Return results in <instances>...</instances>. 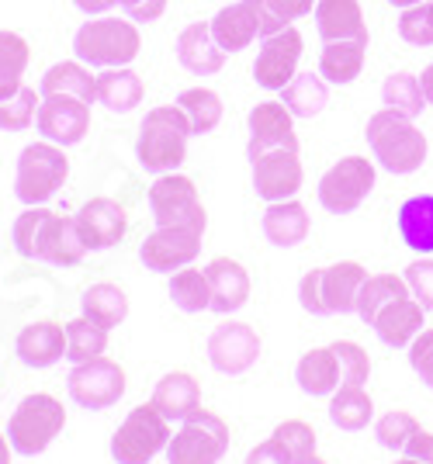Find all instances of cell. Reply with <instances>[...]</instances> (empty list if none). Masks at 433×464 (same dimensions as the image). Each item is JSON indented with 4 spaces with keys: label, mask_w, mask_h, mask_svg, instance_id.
<instances>
[{
    "label": "cell",
    "mask_w": 433,
    "mask_h": 464,
    "mask_svg": "<svg viewBox=\"0 0 433 464\" xmlns=\"http://www.w3.org/2000/svg\"><path fill=\"white\" fill-rule=\"evenodd\" d=\"M11 239L24 260H42L53 267H77L87 253L83 239H80L77 218L53 212L45 205H28L14 218Z\"/></svg>",
    "instance_id": "cell-1"
},
{
    "label": "cell",
    "mask_w": 433,
    "mask_h": 464,
    "mask_svg": "<svg viewBox=\"0 0 433 464\" xmlns=\"http://www.w3.org/2000/svg\"><path fill=\"white\" fill-rule=\"evenodd\" d=\"M364 139H368V150L378 160V167L395 177L416 174L430 150L427 136L413 125V118L399 115L392 108H381L368 118Z\"/></svg>",
    "instance_id": "cell-2"
},
{
    "label": "cell",
    "mask_w": 433,
    "mask_h": 464,
    "mask_svg": "<svg viewBox=\"0 0 433 464\" xmlns=\"http://www.w3.org/2000/svg\"><path fill=\"white\" fill-rule=\"evenodd\" d=\"M188 139H191V121L178 104H159L153 111H146L136 139L139 167L153 174L178 170L188 156Z\"/></svg>",
    "instance_id": "cell-3"
},
{
    "label": "cell",
    "mask_w": 433,
    "mask_h": 464,
    "mask_svg": "<svg viewBox=\"0 0 433 464\" xmlns=\"http://www.w3.org/2000/svg\"><path fill=\"white\" fill-rule=\"evenodd\" d=\"M364 281L368 271L357 260L315 267L298 281V305L309 315H351L357 312V295Z\"/></svg>",
    "instance_id": "cell-4"
},
{
    "label": "cell",
    "mask_w": 433,
    "mask_h": 464,
    "mask_svg": "<svg viewBox=\"0 0 433 464\" xmlns=\"http://www.w3.org/2000/svg\"><path fill=\"white\" fill-rule=\"evenodd\" d=\"M142 49V35L132 21L98 14V18L83 21L73 35V56L87 66H132Z\"/></svg>",
    "instance_id": "cell-5"
},
{
    "label": "cell",
    "mask_w": 433,
    "mask_h": 464,
    "mask_svg": "<svg viewBox=\"0 0 433 464\" xmlns=\"http://www.w3.org/2000/svg\"><path fill=\"white\" fill-rule=\"evenodd\" d=\"M63 426H66V409L60 399L49 392H35V395H24L14 406L11 420H7V440L21 458H39L53 447Z\"/></svg>",
    "instance_id": "cell-6"
},
{
    "label": "cell",
    "mask_w": 433,
    "mask_h": 464,
    "mask_svg": "<svg viewBox=\"0 0 433 464\" xmlns=\"http://www.w3.org/2000/svg\"><path fill=\"white\" fill-rule=\"evenodd\" d=\"M229 423L212 409H195L180 420L178 433L167 444V464H218L229 454Z\"/></svg>",
    "instance_id": "cell-7"
},
{
    "label": "cell",
    "mask_w": 433,
    "mask_h": 464,
    "mask_svg": "<svg viewBox=\"0 0 433 464\" xmlns=\"http://www.w3.org/2000/svg\"><path fill=\"white\" fill-rule=\"evenodd\" d=\"M170 437H174L170 433V420L153 402H142L111 433V447L108 450H111L115 464H149L157 454L167 450Z\"/></svg>",
    "instance_id": "cell-8"
},
{
    "label": "cell",
    "mask_w": 433,
    "mask_h": 464,
    "mask_svg": "<svg viewBox=\"0 0 433 464\" xmlns=\"http://www.w3.org/2000/svg\"><path fill=\"white\" fill-rule=\"evenodd\" d=\"M70 177V160L56 142H32L18 156L14 170V194L24 205H45L53 194L60 191Z\"/></svg>",
    "instance_id": "cell-9"
},
{
    "label": "cell",
    "mask_w": 433,
    "mask_h": 464,
    "mask_svg": "<svg viewBox=\"0 0 433 464\" xmlns=\"http://www.w3.org/2000/svg\"><path fill=\"white\" fill-rule=\"evenodd\" d=\"M374 191V163L368 156H343L319 177V205L330 215L357 212Z\"/></svg>",
    "instance_id": "cell-10"
},
{
    "label": "cell",
    "mask_w": 433,
    "mask_h": 464,
    "mask_svg": "<svg viewBox=\"0 0 433 464\" xmlns=\"http://www.w3.org/2000/svg\"><path fill=\"white\" fill-rule=\"evenodd\" d=\"M149 212L157 226H178V229H208V215L197 198V188L184 174H159L149 188Z\"/></svg>",
    "instance_id": "cell-11"
},
{
    "label": "cell",
    "mask_w": 433,
    "mask_h": 464,
    "mask_svg": "<svg viewBox=\"0 0 433 464\" xmlns=\"http://www.w3.org/2000/svg\"><path fill=\"white\" fill-rule=\"evenodd\" d=\"M129 388V378H125V368L111 357H94V361H83V364H73L70 378H66V392L70 399L77 402L80 409H91V412H101V409L119 406V399Z\"/></svg>",
    "instance_id": "cell-12"
},
{
    "label": "cell",
    "mask_w": 433,
    "mask_h": 464,
    "mask_svg": "<svg viewBox=\"0 0 433 464\" xmlns=\"http://www.w3.org/2000/svg\"><path fill=\"white\" fill-rule=\"evenodd\" d=\"M208 361L218 374H229L239 378L254 368L260 361V336L250 323H239V319H226L212 329L208 336Z\"/></svg>",
    "instance_id": "cell-13"
},
{
    "label": "cell",
    "mask_w": 433,
    "mask_h": 464,
    "mask_svg": "<svg viewBox=\"0 0 433 464\" xmlns=\"http://www.w3.org/2000/svg\"><path fill=\"white\" fill-rule=\"evenodd\" d=\"M35 129L45 142L56 146H80L87 132H91V104L70 94H49L42 97L39 115H35Z\"/></svg>",
    "instance_id": "cell-14"
},
{
    "label": "cell",
    "mask_w": 433,
    "mask_h": 464,
    "mask_svg": "<svg viewBox=\"0 0 433 464\" xmlns=\"http://www.w3.org/2000/svg\"><path fill=\"white\" fill-rule=\"evenodd\" d=\"M305 39L295 24H288L284 32L267 35L260 42V53L254 63V80L264 91H284L298 73V59H302Z\"/></svg>",
    "instance_id": "cell-15"
},
{
    "label": "cell",
    "mask_w": 433,
    "mask_h": 464,
    "mask_svg": "<svg viewBox=\"0 0 433 464\" xmlns=\"http://www.w3.org/2000/svg\"><path fill=\"white\" fill-rule=\"evenodd\" d=\"M201 236L197 229H178V226H157L142 239L139 260L146 264V271L174 274L188 264H195L201 253Z\"/></svg>",
    "instance_id": "cell-16"
},
{
    "label": "cell",
    "mask_w": 433,
    "mask_h": 464,
    "mask_svg": "<svg viewBox=\"0 0 433 464\" xmlns=\"http://www.w3.org/2000/svg\"><path fill=\"white\" fill-rule=\"evenodd\" d=\"M250 167H254V191L271 205V201H288L302 191V160L298 150H267V153L250 156Z\"/></svg>",
    "instance_id": "cell-17"
},
{
    "label": "cell",
    "mask_w": 433,
    "mask_h": 464,
    "mask_svg": "<svg viewBox=\"0 0 433 464\" xmlns=\"http://www.w3.org/2000/svg\"><path fill=\"white\" fill-rule=\"evenodd\" d=\"M77 218L80 239L87 250H108V246H119L129 232V215L121 208L115 198H91L80 205Z\"/></svg>",
    "instance_id": "cell-18"
},
{
    "label": "cell",
    "mask_w": 433,
    "mask_h": 464,
    "mask_svg": "<svg viewBox=\"0 0 433 464\" xmlns=\"http://www.w3.org/2000/svg\"><path fill=\"white\" fill-rule=\"evenodd\" d=\"M246 125H250L246 156L267 153V150H298L295 115L281 101H260L246 115Z\"/></svg>",
    "instance_id": "cell-19"
},
{
    "label": "cell",
    "mask_w": 433,
    "mask_h": 464,
    "mask_svg": "<svg viewBox=\"0 0 433 464\" xmlns=\"http://www.w3.org/2000/svg\"><path fill=\"white\" fill-rule=\"evenodd\" d=\"M14 353L28 368H53L66 357V323L56 319H35L18 333Z\"/></svg>",
    "instance_id": "cell-20"
},
{
    "label": "cell",
    "mask_w": 433,
    "mask_h": 464,
    "mask_svg": "<svg viewBox=\"0 0 433 464\" xmlns=\"http://www.w3.org/2000/svg\"><path fill=\"white\" fill-rule=\"evenodd\" d=\"M174 53H178L180 66H184L188 73H195V77H216L218 70L226 66V53L218 49L208 21L188 24L178 35V42H174Z\"/></svg>",
    "instance_id": "cell-21"
},
{
    "label": "cell",
    "mask_w": 433,
    "mask_h": 464,
    "mask_svg": "<svg viewBox=\"0 0 433 464\" xmlns=\"http://www.w3.org/2000/svg\"><path fill=\"white\" fill-rule=\"evenodd\" d=\"M208 285H212V312L233 315L250 302V274L233 256H216L208 260Z\"/></svg>",
    "instance_id": "cell-22"
},
{
    "label": "cell",
    "mask_w": 433,
    "mask_h": 464,
    "mask_svg": "<svg viewBox=\"0 0 433 464\" xmlns=\"http://www.w3.org/2000/svg\"><path fill=\"white\" fill-rule=\"evenodd\" d=\"M423 315H427V309L416 302L413 295H406V298H395L392 305H385V309L378 312L371 319V329L378 333V340H381L385 347L402 350L419 336Z\"/></svg>",
    "instance_id": "cell-23"
},
{
    "label": "cell",
    "mask_w": 433,
    "mask_h": 464,
    "mask_svg": "<svg viewBox=\"0 0 433 464\" xmlns=\"http://www.w3.org/2000/svg\"><path fill=\"white\" fill-rule=\"evenodd\" d=\"M315 32L322 42L368 39V24L361 0H315Z\"/></svg>",
    "instance_id": "cell-24"
},
{
    "label": "cell",
    "mask_w": 433,
    "mask_h": 464,
    "mask_svg": "<svg viewBox=\"0 0 433 464\" xmlns=\"http://www.w3.org/2000/svg\"><path fill=\"white\" fill-rule=\"evenodd\" d=\"M260 229L267 236V243H274L281 250L298 246V243H305V236L313 229L309 208H305L302 201H295V198H288V201H271V205L264 208Z\"/></svg>",
    "instance_id": "cell-25"
},
{
    "label": "cell",
    "mask_w": 433,
    "mask_h": 464,
    "mask_svg": "<svg viewBox=\"0 0 433 464\" xmlns=\"http://www.w3.org/2000/svg\"><path fill=\"white\" fill-rule=\"evenodd\" d=\"M208 24H212V35H216L222 53H243V49H250L256 42V35H260V21H256L254 0H239V4L222 7Z\"/></svg>",
    "instance_id": "cell-26"
},
{
    "label": "cell",
    "mask_w": 433,
    "mask_h": 464,
    "mask_svg": "<svg viewBox=\"0 0 433 464\" xmlns=\"http://www.w3.org/2000/svg\"><path fill=\"white\" fill-rule=\"evenodd\" d=\"M153 406L170 420V423H180L188 420L195 409H201V385H197L195 374L188 371H167L163 378L153 388Z\"/></svg>",
    "instance_id": "cell-27"
},
{
    "label": "cell",
    "mask_w": 433,
    "mask_h": 464,
    "mask_svg": "<svg viewBox=\"0 0 433 464\" xmlns=\"http://www.w3.org/2000/svg\"><path fill=\"white\" fill-rule=\"evenodd\" d=\"M368 59V39H343V42H326L319 53V77L336 87H347L361 77Z\"/></svg>",
    "instance_id": "cell-28"
},
{
    "label": "cell",
    "mask_w": 433,
    "mask_h": 464,
    "mask_svg": "<svg viewBox=\"0 0 433 464\" xmlns=\"http://www.w3.org/2000/svg\"><path fill=\"white\" fill-rule=\"evenodd\" d=\"M295 382L313 399L333 395L336 388L343 385V371H340L333 347H313L309 353H302V361L295 368Z\"/></svg>",
    "instance_id": "cell-29"
},
{
    "label": "cell",
    "mask_w": 433,
    "mask_h": 464,
    "mask_svg": "<svg viewBox=\"0 0 433 464\" xmlns=\"http://www.w3.org/2000/svg\"><path fill=\"white\" fill-rule=\"evenodd\" d=\"M402 243L419 256H433V194H413L395 215Z\"/></svg>",
    "instance_id": "cell-30"
},
{
    "label": "cell",
    "mask_w": 433,
    "mask_h": 464,
    "mask_svg": "<svg viewBox=\"0 0 433 464\" xmlns=\"http://www.w3.org/2000/svg\"><path fill=\"white\" fill-rule=\"evenodd\" d=\"M39 94L42 97L70 94V97L87 101V104H94V101H98V77L91 73L87 63H80V59H63V63L49 66V70L42 73Z\"/></svg>",
    "instance_id": "cell-31"
},
{
    "label": "cell",
    "mask_w": 433,
    "mask_h": 464,
    "mask_svg": "<svg viewBox=\"0 0 433 464\" xmlns=\"http://www.w3.org/2000/svg\"><path fill=\"white\" fill-rule=\"evenodd\" d=\"M142 94H146V83L132 66H111L98 73V104H104L115 115L136 111Z\"/></svg>",
    "instance_id": "cell-32"
},
{
    "label": "cell",
    "mask_w": 433,
    "mask_h": 464,
    "mask_svg": "<svg viewBox=\"0 0 433 464\" xmlns=\"http://www.w3.org/2000/svg\"><path fill=\"white\" fill-rule=\"evenodd\" d=\"M330 423L347 433H361L374 423V402L364 385H340L330 395Z\"/></svg>",
    "instance_id": "cell-33"
},
{
    "label": "cell",
    "mask_w": 433,
    "mask_h": 464,
    "mask_svg": "<svg viewBox=\"0 0 433 464\" xmlns=\"http://www.w3.org/2000/svg\"><path fill=\"white\" fill-rule=\"evenodd\" d=\"M80 315H87L91 323H98L104 329H115L129 319V295L119 285H91L80 295Z\"/></svg>",
    "instance_id": "cell-34"
},
{
    "label": "cell",
    "mask_w": 433,
    "mask_h": 464,
    "mask_svg": "<svg viewBox=\"0 0 433 464\" xmlns=\"http://www.w3.org/2000/svg\"><path fill=\"white\" fill-rule=\"evenodd\" d=\"M28 63H32V45H28V39L18 35V32L0 28V101L14 97L24 87L21 77H24Z\"/></svg>",
    "instance_id": "cell-35"
},
{
    "label": "cell",
    "mask_w": 433,
    "mask_h": 464,
    "mask_svg": "<svg viewBox=\"0 0 433 464\" xmlns=\"http://www.w3.org/2000/svg\"><path fill=\"white\" fill-rule=\"evenodd\" d=\"M281 104L292 111L295 118H315L322 115V108L330 104V91H326V80L319 73H295V80L281 91Z\"/></svg>",
    "instance_id": "cell-36"
},
{
    "label": "cell",
    "mask_w": 433,
    "mask_h": 464,
    "mask_svg": "<svg viewBox=\"0 0 433 464\" xmlns=\"http://www.w3.org/2000/svg\"><path fill=\"white\" fill-rule=\"evenodd\" d=\"M170 302L180 312L195 315V312H212V285H208V274L188 264L180 271L170 274Z\"/></svg>",
    "instance_id": "cell-37"
},
{
    "label": "cell",
    "mask_w": 433,
    "mask_h": 464,
    "mask_svg": "<svg viewBox=\"0 0 433 464\" xmlns=\"http://www.w3.org/2000/svg\"><path fill=\"white\" fill-rule=\"evenodd\" d=\"M406 295H413V291H409L402 274H368V281L361 285V295H357V315L371 326L378 312L392 305L395 298H406Z\"/></svg>",
    "instance_id": "cell-38"
},
{
    "label": "cell",
    "mask_w": 433,
    "mask_h": 464,
    "mask_svg": "<svg viewBox=\"0 0 433 464\" xmlns=\"http://www.w3.org/2000/svg\"><path fill=\"white\" fill-rule=\"evenodd\" d=\"M178 108L188 115V121H191V136H208V132H216L222 115H226L222 97H218L212 87H188V91H180Z\"/></svg>",
    "instance_id": "cell-39"
},
{
    "label": "cell",
    "mask_w": 433,
    "mask_h": 464,
    "mask_svg": "<svg viewBox=\"0 0 433 464\" xmlns=\"http://www.w3.org/2000/svg\"><path fill=\"white\" fill-rule=\"evenodd\" d=\"M108 333L111 329L91 323L87 315H77L66 323V361L70 364H83V361H94L108 350Z\"/></svg>",
    "instance_id": "cell-40"
},
{
    "label": "cell",
    "mask_w": 433,
    "mask_h": 464,
    "mask_svg": "<svg viewBox=\"0 0 433 464\" xmlns=\"http://www.w3.org/2000/svg\"><path fill=\"white\" fill-rule=\"evenodd\" d=\"M381 101H385V108H392V111H399V115H406V118L423 115V108H427L419 77L409 73V70H399V73H392V77L385 80Z\"/></svg>",
    "instance_id": "cell-41"
},
{
    "label": "cell",
    "mask_w": 433,
    "mask_h": 464,
    "mask_svg": "<svg viewBox=\"0 0 433 464\" xmlns=\"http://www.w3.org/2000/svg\"><path fill=\"white\" fill-rule=\"evenodd\" d=\"M256 21H260V39L284 32L292 21L305 18L315 11V0H254Z\"/></svg>",
    "instance_id": "cell-42"
},
{
    "label": "cell",
    "mask_w": 433,
    "mask_h": 464,
    "mask_svg": "<svg viewBox=\"0 0 433 464\" xmlns=\"http://www.w3.org/2000/svg\"><path fill=\"white\" fill-rule=\"evenodd\" d=\"M42 94L35 87H21L14 97L0 101V132H24L39 115Z\"/></svg>",
    "instance_id": "cell-43"
},
{
    "label": "cell",
    "mask_w": 433,
    "mask_h": 464,
    "mask_svg": "<svg viewBox=\"0 0 433 464\" xmlns=\"http://www.w3.org/2000/svg\"><path fill=\"white\" fill-rule=\"evenodd\" d=\"M419 430V420L406 409H392L385 416L374 420V437L378 444L389 447V450H406V444L413 440V433Z\"/></svg>",
    "instance_id": "cell-44"
},
{
    "label": "cell",
    "mask_w": 433,
    "mask_h": 464,
    "mask_svg": "<svg viewBox=\"0 0 433 464\" xmlns=\"http://www.w3.org/2000/svg\"><path fill=\"white\" fill-rule=\"evenodd\" d=\"M330 347H333L340 371H343V385H368V378H371V357H368V350L361 347V343H354V340H336Z\"/></svg>",
    "instance_id": "cell-45"
},
{
    "label": "cell",
    "mask_w": 433,
    "mask_h": 464,
    "mask_svg": "<svg viewBox=\"0 0 433 464\" xmlns=\"http://www.w3.org/2000/svg\"><path fill=\"white\" fill-rule=\"evenodd\" d=\"M274 437L292 450V458H295V461L315 454V430L305 423V420H284V423H277Z\"/></svg>",
    "instance_id": "cell-46"
},
{
    "label": "cell",
    "mask_w": 433,
    "mask_h": 464,
    "mask_svg": "<svg viewBox=\"0 0 433 464\" xmlns=\"http://www.w3.org/2000/svg\"><path fill=\"white\" fill-rule=\"evenodd\" d=\"M399 35H402V42H409V45H433V28H430V18H427V4L402 7Z\"/></svg>",
    "instance_id": "cell-47"
},
{
    "label": "cell",
    "mask_w": 433,
    "mask_h": 464,
    "mask_svg": "<svg viewBox=\"0 0 433 464\" xmlns=\"http://www.w3.org/2000/svg\"><path fill=\"white\" fill-rule=\"evenodd\" d=\"M406 285L413 291V298L427 312H433V256H419L406 267Z\"/></svg>",
    "instance_id": "cell-48"
},
{
    "label": "cell",
    "mask_w": 433,
    "mask_h": 464,
    "mask_svg": "<svg viewBox=\"0 0 433 464\" xmlns=\"http://www.w3.org/2000/svg\"><path fill=\"white\" fill-rule=\"evenodd\" d=\"M409 368L427 388H433V329H419L413 343H409Z\"/></svg>",
    "instance_id": "cell-49"
},
{
    "label": "cell",
    "mask_w": 433,
    "mask_h": 464,
    "mask_svg": "<svg viewBox=\"0 0 433 464\" xmlns=\"http://www.w3.org/2000/svg\"><path fill=\"white\" fill-rule=\"evenodd\" d=\"M243 464H295V458H292V450L271 433L264 444H256L254 450L246 454V461Z\"/></svg>",
    "instance_id": "cell-50"
},
{
    "label": "cell",
    "mask_w": 433,
    "mask_h": 464,
    "mask_svg": "<svg viewBox=\"0 0 433 464\" xmlns=\"http://www.w3.org/2000/svg\"><path fill=\"white\" fill-rule=\"evenodd\" d=\"M115 4H119L132 21H139V24H153V21H159L163 11H167V0H115Z\"/></svg>",
    "instance_id": "cell-51"
},
{
    "label": "cell",
    "mask_w": 433,
    "mask_h": 464,
    "mask_svg": "<svg viewBox=\"0 0 433 464\" xmlns=\"http://www.w3.org/2000/svg\"><path fill=\"white\" fill-rule=\"evenodd\" d=\"M402 454H406V458H413V461H419V464H433V433L430 430H423V426H419Z\"/></svg>",
    "instance_id": "cell-52"
},
{
    "label": "cell",
    "mask_w": 433,
    "mask_h": 464,
    "mask_svg": "<svg viewBox=\"0 0 433 464\" xmlns=\"http://www.w3.org/2000/svg\"><path fill=\"white\" fill-rule=\"evenodd\" d=\"M73 7L83 11L87 18H98V14H108L115 7V0H73Z\"/></svg>",
    "instance_id": "cell-53"
},
{
    "label": "cell",
    "mask_w": 433,
    "mask_h": 464,
    "mask_svg": "<svg viewBox=\"0 0 433 464\" xmlns=\"http://www.w3.org/2000/svg\"><path fill=\"white\" fill-rule=\"evenodd\" d=\"M419 87H423V97H427V104H433V63L423 70V77H419Z\"/></svg>",
    "instance_id": "cell-54"
},
{
    "label": "cell",
    "mask_w": 433,
    "mask_h": 464,
    "mask_svg": "<svg viewBox=\"0 0 433 464\" xmlns=\"http://www.w3.org/2000/svg\"><path fill=\"white\" fill-rule=\"evenodd\" d=\"M0 464H14V447L7 440V433H0Z\"/></svg>",
    "instance_id": "cell-55"
},
{
    "label": "cell",
    "mask_w": 433,
    "mask_h": 464,
    "mask_svg": "<svg viewBox=\"0 0 433 464\" xmlns=\"http://www.w3.org/2000/svg\"><path fill=\"white\" fill-rule=\"evenodd\" d=\"M295 464H330V461L319 458V450H315V454H309V458H302V461H295Z\"/></svg>",
    "instance_id": "cell-56"
},
{
    "label": "cell",
    "mask_w": 433,
    "mask_h": 464,
    "mask_svg": "<svg viewBox=\"0 0 433 464\" xmlns=\"http://www.w3.org/2000/svg\"><path fill=\"white\" fill-rule=\"evenodd\" d=\"M389 4H395V7H413V4H423V0H389Z\"/></svg>",
    "instance_id": "cell-57"
},
{
    "label": "cell",
    "mask_w": 433,
    "mask_h": 464,
    "mask_svg": "<svg viewBox=\"0 0 433 464\" xmlns=\"http://www.w3.org/2000/svg\"><path fill=\"white\" fill-rule=\"evenodd\" d=\"M427 4V18H430V28H433V0H423Z\"/></svg>",
    "instance_id": "cell-58"
},
{
    "label": "cell",
    "mask_w": 433,
    "mask_h": 464,
    "mask_svg": "<svg viewBox=\"0 0 433 464\" xmlns=\"http://www.w3.org/2000/svg\"><path fill=\"white\" fill-rule=\"evenodd\" d=\"M395 464H419V461H413V458H402V461H395Z\"/></svg>",
    "instance_id": "cell-59"
}]
</instances>
